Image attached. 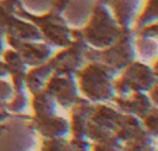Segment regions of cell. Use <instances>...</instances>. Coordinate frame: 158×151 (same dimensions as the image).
<instances>
[{
    "label": "cell",
    "instance_id": "4",
    "mask_svg": "<svg viewBox=\"0 0 158 151\" xmlns=\"http://www.w3.org/2000/svg\"><path fill=\"white\" fill-rule=\"evenodd\" d=\"M81 86L91 96L102 97L107 95L110 87L106 71L98 65L89 66L81 74Z\"/></svg>",
    "mask_w": 158,
    "mask_h": 151
},
{
    "label": "cell",
    "instance_id": "3",
    "mask_svg": "<svg viewBox=\"0 0 158 151\" xmlns=\"http://www.w3.org/2000/svg\"><path fill=\"white\" fill-rule=\"evenodd\" d=\"M117 34H120V27L110 16L107 5L99 0L93 20L85 29V37L95 44H106L115 39Z\"/></svg>",
    "mask_w": 158,
    "mask_h": 151
},
{
    "label": "cell",
    "instance_id": "7",
    "mask_svg": "<svg viewBox=\"0 0 158 151\" xmlns=\"http://www.w3.org/2000/svg\"><path fill=\"white\" fill-rule=\"evenodd\" d=\"M5 43H6V39H5V33L2 32V29L0 28V55L4 53L5 50Z\"/></svg>",
    "mask_w": 158,
    "mask_h": 151
},
{
    "label": "cell",
    "instance_id": "1",
    "mask_svg": "<svg viewBox=\"0 0 158 151\" xmlns=\"http://www.w3.org/2000/svg\"><path fill=\"white\" fill-rule=\"evenodd\" d=\"M16 12L20 17L32 22L40 29L42 37L48 42L60 47L70 44V29L67 27L62 17L63 9L58 5L54 4L52 10L44 15H33L28 12L25 9L23 4L20 1L16 7Z\"/></svg>",
    "mask_w": 158,
    "mask_h": 151
},
{
    "label": "cell",
    "instance_id": "2",
    "mask_svg": "<svg viewBox=\"0 0 158 151\" xmlns=\"http://www.w3.org/2000/svg\"><path fill=\"white\" fill-rule=\"evenodd\" d=\"M21 0H0V28L5 38L20 41H41L40 29L30 21L20 17L16 7Z\"/></svg>",
    "mask_w": 158,
    "mask_h": 151
},
{
    "label": "cell",
    "instance_id": "6",
    "mask_svg": "<svg viewBox=\"0 0 158 151\" xmlns=\"http://www.w3.org/2000/svg\"><path fill=\"white\" fill-rule=\"evenodd\" d=\"M11 93H12V87L10 86V83L0 79V107L4 106L10 99Z\"/></svg>",
    "mask_w": 158,
    "mask_h": 151
},
{
    "label": "cell",
    "instance_id": "5",
    "mask_svg": "<svg viewBox=\"0 0 158 151\" xmlns=\"http://www.w3.org/2000/svg\"><path fill=\"white\" fill-rule=\"evenodd\" d=\"M60 5L64 7L72 1V0H57ZM106 5H111L116 10V15L120 18V22L122 23L123 27H127V23L135 17L133 15L136 14L137 6L139 5L141 0H101Z\"/></svg>",
    "mask_w": 158,
    "mask_h": 151
}]
</instances>
